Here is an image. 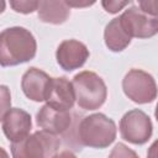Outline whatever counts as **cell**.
I'll list each match as a JSON object with an SVG mask.
<instances>
[{
    "instance_id": "2",
    "label": "cell",
    "mask_w": 158,
    "mask_h": 158,
    "mask_svg": "<svg viewBox=\"0 0 158 158\" xmlns=\"http://www.w3.org/2000/svg\"><path fill=\"white\" fill-rule=\"evenodd\" d=\"M117 128L112 118L98 112L85 116L77 127V141L80 146L91 148H106L116 138Z\"/></svg>"
},
{
    "instance_id": "17",
    "label": "cell",
    "mask_w": 158,
    "mask_h": 158,
    "mask_svg": "<svg viewBox=\"0 0 158 158\" xmlns=\"http://www.w3.org/2000/svg\"><path fill=\"white\" fill-rule=\"evenodd\" d=\"M109 158H139L138 154L123 143H117L109 154Z\"/></svg>"
},
{
    "instance_id": "12",
    "label": "cell",
    "mask_w": 158,
    "mask_h": 158,
    "mask_svg": "<svg viewBox=\"0 0 158 158\" xmlns=\"http://www.w3.org/2000/svg\"><path fill=\"white\" fill-rule=\"evenodd\" d=\"M46 101L49 106L57 110L69 111L75 102V94L72 81H69L65 77L51 78Z\"/></svg>"
},
{
    "instance_id": "13",
    "label": "cell",
    "mask_w": 158,
    "mask_h": 158,
    "mask_svg": "<svg viewBox=\"0 0 158 158\" xmlns=\"http://www.w3.org/2000/svg\"><path fill=\"white\" fill-rule=\"evenodd\" d=\"M37 15L42 22L60 25L64 23L69 17L70 7L65 4V1H38Z\"/></svg>"
},
{
    "instance_id": "6",
    "label": "cell",
    "mask_w": 158,
    "mask_h": 158,
    "mask_svg": "<svg viewBox=\"0 0 158 158\" xmlns=\"http://www.w3.org/2000/svg\"><path fill=\"white\" fill-rule=\"evenodd\" d=\"M153 132V125L149 116L139 110L127 111L120 121L121 137L132 144H144L149 141Z\"/></svg>"
},
{
    "instance_id": "3",
    "label": "cell",
    "mask_w": 158,
    "mask_h": 158,
    "mask_svg": "<svg viewBox=\"0 0 158 158\" xmlns=\"http://www.w3.org/2000/svg\"><path fill=\"white\" fill-rule=\"evenodd\" d=\"M75 101L84 110L101 107L107 98V88L101 77L90 70H83L74 75L72 81Z\"/></svg>"
},
{
    "instance_id": "15",
    "label": "cell",
    "mask_w": 158,
    "mask_h": 158,
    "mask_svg": "<svg viewBox=\"0 0 158 158\" xmlns=\"http://www.w3.org/2000/svg\"><path fill=\"white\" fill-rule=\"evenodd\" d=\"M10 6L16 12L31 14L38 9V1H36V0H11Z\"/></svg>"
},
{
    "instance_id": "4",
    "label": "cell",
    "mask_w": 158,
    "mask_h": 158,
    "mask_svg": "<svg viewBox=\"0 0 158 158\" xmlns=\"http://www.w3.org/2000/svg\"><path fill=\"white\" fill-rule=\"evenodd\" d=\"M60 146V138L43 130L11 143L12 158H52Z\"/></svg>"
},
{
    "instance_id": "22",
    "label": "cell",
    "mask_w": 158,
    "mask_h": 158,
    "mask_svg": "<svg viewBox=\"0 0 158 158\" xmlns=\"http://www.w3.org/2000/svg\"><path fill=\"white\" fill-rule=\"evenodd\" d=\"M0 158H10L9 154H7V152L2 147H0Z\"/></svg>"
},
{
    "instance_id": "7",
    "label": "cell",
    "mask_w": 158,
    "mask_h": 158,
    "mask_svg": "<svg viewBox=\"0 0 158 158\" xmlns=\"http://www.w3.org/2000/svg\"><path fill=\"white\" fill-rule=\"evenodd\" d=\"M118 19L131 38H149L158 32V19L144 14L136 5L126 9Z\"/></svg>"
},
{
    "instance_id": "11",
    "label": "cell",
    "mask_w": 158,
    "mask_h": 158,
    "mask_svg": "<svg viewBox=\"0 0 158 158\" xmlns=\"http://www.w3.org/2000/svg\"><path fill=\"white\" fill-rule=\"evenodd\" d=\"M49 83L51 77L46 72L36 67H31L22 75L21 89L26 98H28L32 101L41 102L46 100Z\"/></svg>"
},
{
    "instance_id": "19",
    "label": "cell",
    "mask_w": 158,
    "mask_h": 158,
    "mask_svg": "<svg viewBox=\"0 0 158 158\" xmlns=\"http://www.w3.org/2000/svg\"><path fill=\"white\" fill-rule=\"evenodd\" d=\"M138 7L144 14L157 17V1H139Z\"/></svg>"
},
{
    "instance_id": "21",
    "label": "cell",
    "mask_w": 158,
    "mask_h": 158,
    "mask_svg": "<svg viewBox=\"0 0 158 158\" xmlns=\"http://www.w3.org/2000/svg\"><path fill=\"white\" fill-rule=\"evenodd\" d=\"M52 158H77V156L70 151H62L59 153H56Z\"/></svg>"
},
{
    "instance_id": "16",
    "label": "cell",
    "mask_w": 158,
    "mask_h": 158,
    "mask_svg": "<svg viewBox=\"0 0 158 158\" xmlns=\"http://www.w3.org/2000/svg\"><path fill=\"white\" fill-rule=\"evenodd\" d=\"M11 109V94L6 85H0V121Z\"/></svg>"
},
{
    "instance_id": "18",
    "label": "cell",
    "mask_w": 158,
    "mask_h": 158,
    "mask_svg": "<svg viewBox=\"0 0 158 158\" xmlns=\"http://www.w3.org/2000/svg\"><path fill=\"white\" fill-rule=\"evenodd\" d=\"M128 4H131L130 0L128 1H114V0H104V1H101L102 7L110 14H117L120 10H122Z\"/></svg>"
},
{
    "instance_id": "14",
    "label": "cell",
    "mask_w": 158,
    "mask_h": 158,
    "mask_svg": "<svg viewBox=\"0 0 158 158\" xmlns=\"http://www.w3.org/2000/svg\"><path fill=\"white\" fill-rule=\"evenodd\" d=\"M131 40L132 38L125 31V28L121 25L118 17L112 19L106 25L105 31H104V41H105L106 47L111 52H121V51H123L131 43Z\"/></svg>"
},
{
    "instance_id": "23",
    "label": "cell",
    "mask_w": 158,
    "mask_h": 158,
    "mask_svg": "<svg viewBox=\"0 0 158 158\" xmlns=\"http://www.w3.org/2000/svg\"><path fill=\"white\" fill-rule=\"evenodd\" d=\"M5 6H6V2L5 1H0V14L5 10Z\"/></svg>"
},
{
    "instance_id": "20",
    "label": "cell",
    "mask_w": 158,
    "mask_h": 158,
    "mask_svg": "<svg viewBox=\"0 0 158 158\" xmlns=\"http://www.w3.org/2000/svg\"><path fill=\"white\" fill-rule=\"evenodd\" d=\"M95 1H79V0H65V4L69 7H84V6H90Z\"/></svg>"
},
{
    "instance_id": "10",
    "label": "cell",
    "mask_w": 158,
    "mask_h": 158,
    "mask_svg": "<svg viewBox=\"0 0 158 158\" xmlns=\"http://www.w3.org/2000/svg\"><path fill=\"white\" fill-rule=\"evenodd\" d=\"M32 120L27 111L20 107H12L2 120V132L11 143L19 142L30 135Z\"/></svg>"
},
{
    "instance_id": "1",
    "label": "cell",
    "mask_w": 158,
    "mask_h": 158,
    "mask_svg": "<svg viewBox=\"0 0 158 158\" xmlns=\"http://www.w3.org/2000/svg\"><path fill=\"white\" fill-rule=\"evenodd\" d=\"M37 42L30 30L20 26L0 32V65L14 67L35 58Z\"/></svg>"
},
{
    "instance_id": "8",
    "label": "cell",
    "mask_w": 158,
    "mask_h": 158,
    "mask_svg": "<svg viewBox=\"0 0 158 158\" xmlns=\"http://www.w3.org/2000/svg\"><path fill=\"white\" fill-rule=\"evenodd\" d=\"M88 47L77 40H65L59 43L56 51L57 63L65 72H72L81 68L89 58Z\"/></svg>"
},
{
    "instance_id": "9",
    "label": "cell",
    "mask_w": 158,
    "mask_h": 158,
    "mask_svg": "<svg viewBox=\"0 0 158 158\" xmlns=\"http://www.w3.org/2000/svg\"><path fill=\"white\" fill-rule=\"evenodd\" d=\"M36 123L43 131L52 135H64L73 125L69 111L57 110L48 104L43 105L36 115Z\"/></svg>"
},
{
    "instance_id": "5",
    "label": "cell",
    "mask_w": 158,
    "mask_h": 158,
    "mask_svg": "<svg viewBox=\"0 0 158 158\" xmlns=\"http://www.w3.org/2000/svg\"><path fill=\"white\" fill-rule=\"evenodd\" d=\"M122 89L125 95L136 104H149L157 98L154 78L142 69L128 70L122 79Z\"/></svg>"
}]
</instances>
